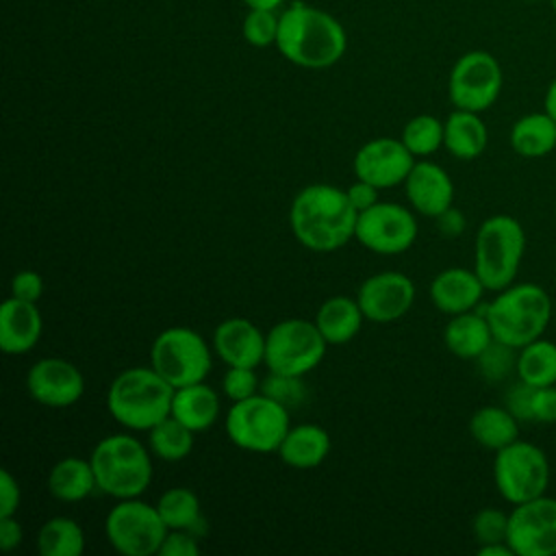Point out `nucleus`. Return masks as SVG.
Here are the masks:
<instances>
[{
    "label": "nucleus",
    "instance_id": "f257e3e1",
    "mask_svg": "<svg viewBox=\"0 0 556 556\" xmlns=\"http://www.w3.org/2000/svg\"><path fill=\"white\" fill-rule=\"evenodd\" d=\"M358 211L345 189L313 182L302 187L289 206V228L298 243L313 252H334L354 239Z\"/></svg>",
    "mask_w": 556,
    "mask_h": 556
},
{
    "label": "nucleus",
    "instance_id": "f03ea898",
    "mask_svg": "<svg viewBox=\"0 0 556 556\" xmlns=\"http://www.w3.org/2000/svg\"><path fill=\"white\" fill-rule=\"evenodd\" d=\"M278 52L304 70H326L334 65L348 48L345 28L324 9L293 2L280 13Z\"/></svg>",
    "mask_w": 556,
    "mask_h": 556
},
{
    "label": "nucleus",
    "instance_id": "7ed1b4c3",
    "mask_svg": "<svg viewBox=\"0 0 556 556\" xmlns=\"http://www.w3.org/2000/svg\"><path fill=\"white\" fill-rule=\"evenodd\" d=\"M174 387L152 367L119 371L106 391L109 415L130 432H148L172 415Z\"/></svg>",
    "mask_w": 556,
    "mask_h": 556
},
{
    "label": "nucleus",
    "instance_id": "20e7f679",
    "mask_svg": "<svg viewBox=\"0 0 556 556\" xmlns=\"http://www.w3.org/2000/svg\"><path fill=\"white\" fill-rule=\"evenodd\" d=\"M152 456L130 430L100 439L89 454L98 491L113 500L141 497L152 482Z\"/></svg>",
    "mask_w": 556,
    "mask_h": 556
},
{
    "label": "nucleus",
    "instance_id": "39448f33",
    "mask_svg": "<svg viewBox=\"0 0 556 556\" xmlns=\"http://www.w3.org/2000/svg\"><path fill=\"white\" fill-rule=\"evenodd\" d=\"M484 315L489 319L495 341H502L515 350L543 337L552 319V298L534 282H513L486 304Z\"/></svg>",
    "mask_w": 556,
    "mask_h": 556
},
{
    "label": "nucleus",
    "instance_id": "423d86ee",
    "mask_svg": "<svg viewBox=\"0 0 556 556\" xmlns=\"http://www.w3.org/2000/svg\"><path fill=\"white\" fill-rule=\"evenodd\" d=\"M526 254V230L513 215L486 217L473 241V269L486 291H502L515 282Z\"/></svg>",
    "mask_w": 556,
    "mask_h": 556
},
{
    "label": "nucleus",
    "instance_id": "0eeeda50",
    "mask_svg": "<svg viewBox=\"0 0 556 556\" xmlns=\"http://www.w3.org/2000/svg\"><path fill=\"white\" fill-rule=\"evenodd\" d=\"M289 428V408L261 391L252 397L230 402L226 413V434L243 452H278Z\"/></svg>",
    "mask_w": 556,
    "mask_h": 556
},
{
    "label": "nucleus",
    "instance_id": "6e6552de",
    "mask_svg": "<svg viewBox=\"0 0 556 556\" xmlns=\"http://www.w3.org/2000/svg\"><path fill=\"white\" fill-rule=\"evenodd\" d=\"M150 365L178 389L206 380L213 367V354L198 330L189 326H169L154 337L150 345Z\"/></svg>",
    "mask_w": 556,
    "mask_h": 556
},
{
    "label": "nucleus",
    "instance_id": "1a4fd4ad",
    "mask_svg": "<svg viewBox=\"0 0 556 556\" xmlns=\"http://www.w3.org/2000/svg\"><path fill=\"white\" fill-rule=\"evenodd\" d=\"M326 350L328 341L315 321L289 317L265 332L263 365L276 374L306 376L324 361Z\"/></svg>",
    "mask_w": 556,
    "mask_h": 556
},
{
    "label": "nucleus",
    "instance_id": "9d476101",
    "mask_svg": "<svg viewBox=\"0 0 556 556\" xmlns=\"http://www.w3.org/2000/svg\"><path fill=\"white\" fill-rule=\"evenodd\" d=\"M167 530L156 504L143 502L141 497L117 500L104 519V534L122 556L159 554Z\"/></svg>",
    "mask_w": 556,
    "mask_h": 556
},
{
    "label": "nucleus",
    "instance_id": "9b49d317",
    "mask_svg": "<svg viewBox=\"0 0 556 556\" xmlns=\"http://www.w3.org/2000/svg\"><path fill=\"white\" fill-rule=\"evenodd\" d=\"M493 482L497 493L515 504L534 500L547 491L549 460L547 454L530 441H513L495 452Z\"/></svg>",
    "mask_w": 556,
    "mask_h": 556
},
{
    "label": "nucleus",
    "instance_id": "f8f14e48",
    "mask_svg": "<svg viewBox=\"0 0 556 556\" xmlns=\"http://www.w3.org/2000/svg\"><path fill=\"white\" fill-rule=\"evenodd\" d=\"M504 85L500 61L486 50H469L456 59L447 78L454 109L482 113L495 104Z\"/></svg>",
    "mask_w": 556,
    "mask_h": 556
},
{
    "label": "nucleus",
    "instance_id": "ddd939ff",
    "mask_svg": "<svg viewBox=\"0 0 556 556\" xmlns=\"http://www.w3.org/2000/svg\"><path fill=\"white\" fill-rule=\"evenodd\" d=\"M419 226L413 208L397 202H376L356 217L354 239L374 254L395 256L413 248Z\"/></svg>",
    "mask_w": 556,
    "mask_h": 556
},
{
    "label": "nucleus",
    "instance_id": "4468645a",
    "mask_svg": "<svg viewBox=\"0 0 556 556\" xmlns=\"http://www.w3.org/2000/svg\"><path fill=\"white\" fill-rule=\"evenodd\" d=\"M506 541L515 556H556V497L543 493L515 504Z\"/></svg>",
    "mask_w": 556,
    "mask_h": 556
},
{
    "label": "nucleus",
    "instance_id": "2eb2a0df",
    "mask_svg": "<svg viewBox=\"0 0 556 556\" xmlns=\"http://www.w3.org/2000/svg\"><path fill=\"white\" fill-rule=\"evenodd\" d=\"M26 391L30 400L41 406L67 408L83 397L85 376L67 358L43 356L28 367Z\"/></svg>",
    "mask_w": 556,
    "mask_h": 556
},
{
    "label": "nucleus",
    "instance_id": "dca6fc26",
    "mask_svg": "<svg viewBox=\"0 0 556 556\" xmlns=\"http://www.w3.org/2000/svg\"><path fill=\"white\" fill-rule=\"evenodd\" d=\"M415 161L417 159L402 143V139L376 137V139L365 141L356 150L352 167H354L356 178L371 182L374 187H378L382 191V189L404 185Z\"/></svg>",
    "mask_w": 556,
    "mask_h": 556
},
{
    "label": "nucleus",
    "instance_id": "f3484780",
    "mask_svg": "<svg viewBox=\"0 0 556 556\" xmlns=\"http://www.w3.org/2000/svg\"><path fill=\"white\" fill-rule=\"evenodd\" d=\"M356 300L367 321L391 324L410 311L415 285L402 271H378L361 282Z\"/></svg>",
    "mask_w": 556,
    "mask_h": 556
},
{
    "label": "nucleus",
    "instance_id": "a211bd4d",
    "mask_svg": "<svg viewBox=\"0 0 556 556\" xmlns=\"http://www.w3.org/2000/svg\"><path fill=\"white\" fill-rule=\"evenodd\" d=\"M404 191L410 208L426 217H439L443 211L454 206V182L450 174L428 159L415 161L404 180Z\"/></svg>",
    "mask_w": 556,
    "mask_h": 556
},
{
    "label": "nucleus",
    "instance_id": "6ab92c4d",
    "mask_svg": "<svg viewBox=\"0 0 556 556\" xmlns=\"http://www.w3.org/2000/svg\"><path fill=\"white\" fill-rule=\"evenodd\" d=\"M211 345L228 367H258L265 358V332L245 317L219 321Z\"/></svg>",
    "mask_w": 556,
    "mask_h": 556
},
{
    "label": "nucleus",
    "instance_id": "aec40b11",
    "mask_svg": "<svg viewBox=\"0 0 556 556\" xmlns=\"http://www.w3.org/2000/svg\"><path fill=\"white\" fill-rule=\"evenodd\" d=\"M43 332V317L37 302L7 298L0 306V350L9 356L30 352Z\"/></svg>",
    "mask_w": 556,
    "mask_h": 556
},
{
    "label": "nucleus",
    "instance_id": "412c9836",
    "mask_svg": "<svg viewBox=\"0 0 556 556\" xmlns=\"http://www.w3.org/2000/svg\"><path fill=\"white\" fill-rule=\"evenodd\" d=\"M484 291L486 287L482 285L476 269L467 267H447L439 271L428 289L432 304L445 315L473 311L480 304Z\"/></svg>",
    "mask_w": 556,
    "mask_h": 556
},
{
    "label": "nucleus",
    "instance_id": "4be33fe9",
    "mask_svg": "<svg viewBox=\"0 0 556 556\" xmlns=\"http://www.w3.org/2000/svg\"><path fill=\"white\" fill-rule=\"evenodd\" d=\"M330 434L317 424L291 426L285 434L278 456L291 469H315L330 454Z\"/></svg>",
    "mask_w": 556,
    "mask_h": 556
},
{
    "label": "nucleus",
    "instance_id": "5701e85b",
    "mask_svg": "<svg viewBox=\"0 0 556 556\" xmlns=\"http://www.w3.org/2000/svg\"><path fill=\"white\" fill-rule=\"evenodd\" d=\"M493 332L484 311H467L458 315H450V321L443 328L445 348L465 361H476L491 343Z\"/></svg>",
    "mask_w": 556,
    "mask_h": 556
},
{
    "label": "nucleus",
    "instance_id": "b1692460",
    "mask_svg": "<svg viewBox=\"0 0 556 556\" xmlns=\"http://www.w3.org/2000/svg\"><path fill=\"white\" fill-rule=\"evenodd\" d=\"M222 413L219 393L204 380L178 387L172 400V417L191 428L193 432L208 430Z\"/></svg>",
    "mask_w": 556,
    "mask_h": 556
},
{
    "label": "nucleus",
    "instance_id": "393cba45",
    "mask_svg": "<svg viewBox=\"0 0 556 556\" xmlns=\"http://www.w3.org/2000/svg\"><path fill=\"white\" fill-rule=\"evenodd\" d=\"M486 143L489 130L480 113L454 109L443 122V146L452 156L473 161L486 150Z\"/></svg>",
    "mask_w": 556,
    "mask_h": 556
},
{
    "label": "nucleus",
    "instance_id": "a878e982",
    "mask_svg": "<svg viewBox=\"0 0 556 556\" xmlns=\"http://www.w3.org/2000/svg\"><path fill=\"white\" fill-rule=\"evenodd\" d=\"M313 321L317 324L328 345H343L361 332L365 315L356 298L330 295L319 304Z\"/></svg>",
    "mask_w": 556,
    "mask_h": 556
},
{
    "label": "nucleus",
    "instance_id": "bb28decb",
    "mask_svg": "<svg viewBox=\"0 0 556 556\" xmlns=\"http://www.w3.org/2000/svg\"><path fill=\"white\" fill-rule=\"evenodd\" d=\"M46 486L48 493L59 502H83L98 489L91 460L80 456H65L56 460L48 471Z\"/></svg>",
    "mask_w": 556,
    "mask_h": 556
},
{
    "label": "nucleus",
    "instance_id": "cd10ccee",
    "mask_svg": "<svg viewBox=\"0 0 556 556\" xmlns=\"http://www.w3.org/2000/svg\"><path fill=\"white\" fill-rule=\"evenodd\" d=\"M508 139L523 159L547 156L556 148V119L545 109L526 113L513 124Z\"/></svg>",
    "mask_w": 556,
    "mask_h": 556
},
{
    "label": "nucleus",
    "instance_id": "c85d7f7f",
    "mask_svg": "<svg viewBox=\"0 0 556 556\" xmlns=\"http://www.w3.org/2000/svg\"><path fill=\"white\" fill-rule=\"evenodd\" d=\"M471 439L486 450H502L519 439V419L506 406H480L469 417Z\"/></svg>",
    "mask_w": 556,
    "mask_h": 556
},
{
    "label": "nucleus",
    "instance_id": "c756f323",
    "mask_svg": "<svg viewBox=\"0 0 556 556\" xmlns=\"http://www.w3.org/2000/svg\"><path fill=\"white\" fill-rule=\"evenodd\" d=\"M515 374L530 387L556 384V343L539 337L519 348Z\"/></svg>",
    "mask_w": 556,
    "mask_h": 556
},
{
    "label": "nucleus",
    "instance_id": "7c9ffc66",
    "mask_svg": "<svg viewBox=\"0 0 556 556\" xmlns=\"http://www.w3.org/2000/svg\"><path fill=\"white\" fill-rule=\"evenodd\" d=\"M37 549L41 556H80L85 552L83 526L65 515L46 519L37 532Z\"/></svg>",
    "mask_w": 556,
    "mask_h": 556
},
{
    "label": "nucleus",
    "instance_id": "2f4dec72",
    "mask_svg": "<svg viewBox=\"0 0 556 556\" xmlns=\"http://www.w3.org/2000/svg\"><path fill=\"white\" fill-rule=\"evenodd\" d=\"M193 434L195 432L191 428L169 415L148 430V447L156 458L165 463H178L191 454L195 443Z\"/></svg>",
    "mask_w": 556,
    "mask_h": 556
},
{
    "label": "nucleus",
    "instance_id": "473e14b6",
    "mask_svg": "<svg viewBox=\"0 0 556 556\" xmlns=\"http://www.w3.org/2000/svg\"><path fill=\"white\" fill-rule=\"evenodd\" d=\"M156 508L169 530H193L202 523V506L189 486H169L159 500ZM198 534V532H195Z\"/></svg>",
    "mask_w": 556,
    "mask_h": 556
},
{
    "label": "nucleus",
    "instance_id": "72a5a7b5",
    "mask_svg": "<svg viewBox=\"0 0 556 556\" xmlns=\"http://www.w3.org/2000/svg\"><path fill=\"white\" fill-rule=\"evenodd\" d=\"M400 139L415 159H426L443 146V122L428 113L415 115L404 124Z\"/></svg>",
    "mask_w": 556,
    "mask_h": 556
},
{
    "label": "nucleus",
    "instance_id": "f704fd0d",
    "mask_svg": "<svg viewBox=\"0 0 556 556\" xmlns=\"http://www.w3.org/2000/svg\"><path fill=\"white\" fill-rule=\"evenodd\" d=\"M278 24L280 15H276L274 9H250L243 17V37L254 48H267L276 46L278 37Z\"/></svg>",
    "mask_w": 556,
    "mask_h": 556
},
{
    "label": "nucleus",
    "instance_id": "c9c22d12",
    "mask_svg": "<svg viewBox=\"0 0 556 556\" xmlns=\"http://www.w3.org/2000/svg\"><path fill=\"white\" fill-rule=\"evenodd\" d=\"M476 361L484 380L500 382L517 369V350L493 339V343Z\"/></svg>",
    "mask_w": 556,
    "mask_h": 556
},
{
    "label": "nucleus",
    "instance_id": "e433bc0d",
    "mask_svg": "<svg viewBox=\"0 0 556 556\" xmlns=\"http://www.w3.org/2000/svg\"><path fill=\"white\" fill-rule=\"evenodd\" d=\"M261 393L269 395L271 400L280 402L289 410L293 406H300L306 397V387L302 382V376H287V374H276L269 371L263 382H261Z\"/></svg>",
    "mask_w": 556,
    "mask_h": 556
},
{
    "label": "nucleus",
    "instance_id": "4c0bfd02",
    "mask_svg": "<svg viewBox=\"0 0 556 556\" xmlns=\"http://www.w3.org/2000/svg\"><path fill=\"white\" fill-rule=\"evenodd\" d=\"M471 532H473V539L478 541V545L506 541V536H508V513H504L500 508H493V506L480 508L471 519Z\"/></svg>",
    "mask_w": 556,
    "mask_h": 556
},
{
    "label": "nucleus",
    "instance_id": "58836bf2",
    "mask_svg": "<svg viewBox=\"0 0 556 556\" xmlns=\"http://www.w3.org/2000/svg\"><path fill=\"white\" fill-rule=\"evenodd\" d=\"M261 391L256 367H228L222 378V393L230 402L252 397Z\"/></svg>",
    "mask_w": 556,
    "mask_h": 556
},
{
    "label": "nucleus",
    "instance_id": "ea45409f",
    "mask_svg": "<svg viewBox=\"0 0 556 556\" xmlns=\"http://www.w3.org/2000/svg\"><path fill=\"white\" fill-rule=\"evenodd\" d=\"M530 421H534V424H556V384L532 387Z\"/></svg>",
    "mask_w": 556,
    "mask_h": 556
},
{
    "label": "nucleus",
    "instance_id": "a19ab883",
    "mask_svg": "<svg viewBox=\"0 0 556 556\" xmlns=\"http://www.w3.org/2000/svg\"><path fill=\"white\" fill-rule=\"evenodd\" d=\"M200 549H202L200 536L193 530H167L159 554L161 556H198Z\"/></svg>",
    "mask_w": 556,
    "mask_h": 556
},
{
    "label": "nucleus",
    "instance_id": "79ce46f5",
    "mask_svg": "<svg viewBox=\"0 0 556 556\" xmlns=\"http://www.w3.org/2000/svg\"><path fill=\"white\" fill-rule=\"evenodd\" d=\"M11 295L26 302H39L43 295V278L35 269H22L11 278Z\"/></svg>",
    "mask_w": 556,
    "mask_h": 556
},
{
    "label": "nucleus",
    "instance_id": "37998d69",
    "mask_svg": "<svg viewBox=\"0 0 556 556\" xmlns=\"http://www.w3.org/2000/svg\"><path fill=\"white\" fill-rule=\"evenodd\" d=\"M22 502V491L17 478L9 471H0V517H11L17 513Z\"/></svg>",
    "mask_w": 556,
    "mask_h": 556
},
{
    "label": "nucleus",
    "instance_id": "c03bdc74",
    "mask_svg": "<svg viewBox=\"0 0 556 556\" xmlns=\"http://www.w3.org/2000/svg\"><path fill=\"white\" fill-rule=\"evenodd\" d=\"M530 395L532 387L517 380L508 393H506V408L519 419V421H530Z\"/></svg>",
    "mask_w": 556,
    "mask_h": 556
},
{
    "label": "nucleus",
    "instance_id": "a18cd8bd",
    "mask_svg": "<svg viewBox=\"0 0 556 556\" xmlns=\"http://www.w3.org/2000/svg\"><path fill=\"white\" fill-rule=\"evenodd\" d=\"M345 193H348L352 206H354L358 213L365 211V208H369V206H374L376 202H380V198H378L380 189L374 187L371 182L361 180V178H356V180L345 189Z\"/></svg>",
    "mask_w": 556,
    "mask_h": 556
},
{
    "label": "nucleus",
    "instance_id": "49530a36",
    "mask_svg": "<svg viewBox=\"0 0 556 556\" xmlns=\"http://www.w3.org/2000/svg\"><path fill=\"white\" fill-rule=\"evenodd\" d=\"M24 539V528L22 523L15 519V515L11 517H0V545L4 552L15 549Z\"/></svg>",
    "mask_w": 556,
    "mask_h": 556
},
{
    "label": "nucleus",
    "instance_id": "de8ad7c7",
    "mask_svg": "<svg viewBox=\"0 0 556 556\" xmlns=\"http://www.w3.org/2000/svg\"><path fill=\"white\" fill-rule=\"evenodd\" d=\"M434 219H437V228H439V232L443 237L452 239V237H458L465 230V215L458 208H454V206H450L447 211H443Z\"/></svg>",
    "mask_w": 556,
    "mask_h": 556
},
{
    "label": "nucleus",
    "instance_id": "09e8293b",
    "mask_svg": "<svg viewBox=\"0 0 556 556\" xmlns=\"http://www.w3.org/2000/svg\"><path fill=\"white\" fill-rule=\"evenodd\" d=\"M478 556H515V552L508 545V541H497V543L478 545Z\"/></svg>",
    "mask_w": 556,
    "mask_h": 556
},
{
    "label": "nucleus",
    "instance_id": "8fccbe9b",
    "mask_svg": "<svg viewBox=\"0 0 556 556\" xmlns=\"http://www.w3.org/2000/svg\"><path fill=\"white\" fill-rule=\"evenodd\" d=\"M543 109L556 119V78L547 85L545 98H543Z\"/></svg>",
    "mask_w": 556,
    "mask_h": 556
},
{
    "label": "nucleus",
    "instance_id": "3c124183",
    "mask_svg": "<svg viewBox=\"0 0 556 556\" xmlns=\"http://www.w3.org/2000/svg\"><path fill=\"white\" fill-rule=\"evenodd\" d=\"M250 9H278L282 4V0H243Z\"/></svg>",
    "mask_w": 556,
    "mask_h": 556
},
{
    "label": "nucleus",
    "instance_id": "603ef678",
    "mask_svg": "<svg viewBox=\"0 0 556 556\" xmlns=\"http://www.w3.org/2000/svg\"><path fill=\"white\" fill-rule=\"evenodd\" d=\"M549 4H552V11L556 13V0H549Z\"/></svg>",
    "mask_w": 556,
    "mask_h": 556
},
{
    "label": "nucleus",
    "instance_id": "864d4df0",
    "mask_svg": "<svg viewBox=\"0 0 556 556\" xmlns=\"http://www.w3.org/2000/svg\"><path fill=\"white\" fill-rule=\"evenodd\" d=\"M519 2H543V0H519Z\"/></svg>",
    "mask_w": 556,
    "mask_h": 556
}]
</instances>
